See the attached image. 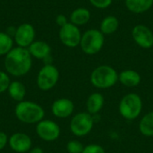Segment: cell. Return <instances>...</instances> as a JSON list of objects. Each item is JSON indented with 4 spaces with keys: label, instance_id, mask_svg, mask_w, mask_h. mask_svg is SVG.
Returning a JSON list of instances; mask_svg holds the SVG:
<instances>
[{
    "label": "cell",
    "instance_id": "cell-1",
    "mask_svg": "<svg viewBox=\"0 0 153 153\" xmlns=\"http://www.w3.org/2000/svg\"><path fill=\"white\" fill-rule=\"evenodd\" d=\"M32 66V56L28 48L16 47L5 56L4 68L7 74L20 77L27 74Z\"/></svg>",
    "mask_w": 153,
    "mask_h": 153
},
{
    "label": "cell",
    "instance_id": "cell-2",
    "mask_svg": "<svg viewBox=\"0 0 153 153\" xmlns=\"http://www.w3.org/2000/svg\"><path fill=\"white\" fill-rule=\"evenodd\" d=\"M14 115L16 118L24 124H38L39 121L44 119L45 110L38 103L22 100L18 102L14 108Z\"/></svg>",
    "mask_w": 153,
    "mask_h": 153
},
{
    "label": "cell",
    "instance_id": "cell-3",
    "mask_svg": "<svg viewBox=\"0 0 153 153\" xmlns=\"http://www.w3.org/2000/svg\"><path fill=\"white\" fill-rule=\"evenodd\" d=\"M118 81L117 72L110 65H103L96 67L91 74V84L99 89H108Z\"/></svg>",
    "mask_w": 153,
    "mask_h": 153
},
{
    "label": "cell",
    "instance_id": "cell-4",
    "mask_svg": "<svg viewBox=\"0 0 153 153\" xmlns=\"http://www.w3.org/2000/svg\"><path fill=\"white\" fill-rule=\"evenodd\" d=\"M105 43V35L96 29L86 30L82 35L80 47L82 50L87 55H95L99 53Z\"/></svg>",
    "mask_w": 153,
    "mask_h": 153
},
{
    "label": "cell",
    "instance_id": "cell-5",
    "mask_svg": "<svg viewBox=\"0 0 153 153\" xmlns=\"http://www.w3.org/2000/svg\"><path fill=\"white\" fill-rule=\"evenodd\" d=\"M143 109V101L136 93H128L124 96L119 103V112L127 120L136 119Z\"/></svg>",
    "mask_w": 153,
    "mask_h": 153
},
{
    "label": "cell",
    "instance_id": "cell-6",
    "mask_svg": "<svg viewBox=\"0 0 153 153\" xmlns=\"http://www.w3.org/2000/svg\"><path fill=\"white\" fill-rule=\"evenodd\" d=\"M59 80V71L54 65H45L38 73L37 86L42 91L53 89Z\"/></svg>",
    "mask_w": 153,
    "mask_h": 153
},
{
    "label": "cell",
    "instance_id": "cell-7",
    "mask_svg": "<svg viewBox=\"0 0 153 153\" xmlns=\"http://www.w3.org/2000/svg\"><path fill=\"white\" fill-rule=\"evenodd\" d=\"M93 123V118L90 113H78L71 119L70 130L75 136H85L92 130Z\"/></svg>",
    "mask_w": 153,
    "mask_h": 153
},
{
    "label": "cell",
    "instance_id": "cell-8",
    "mask_svg": "<svg viewBox=\"0 0 153 153\" xmlns=\"http://www.w3.org/2000/svg\"><path fill=\"white\" fill-rule=\"evenodd\" d=\"M37 135L45 142H54L60 136V127L53 120L43 119L36 124Z\"/></svg>",
    "mask_w": 153,
    "mask_h": 153
},
{
    "label": "cell",
    "instance_id": "cell-9",
    "mask_svg": "<svg viewBox=\"0 0 153 153\" xmlns=\"http://www.w3.org/2000/svg\"><path fill=\"white\" fill-rule=\"evenodd\" d=\"M82 32L78 26L73 24L72 22L66 23L65 26L60 28L59 39L61 42L68 48H75L80 46L82 39Z\"/></svg>",
    "mask_w": 153,
    "mask_h": 153
},
{
    "label": "cell",
    "instance_id": "cell-10",
    "mask_svg": "<svg viewBox=\"0 0 153 153\" xmlns=\"http://www.w3.org/2000/svg\"><path fill=\"white\" fill-rule=\"evenodd\" d=\"M14 41L18 47L28 48L35 40V30L30 23H22L15 29Z\"/></svg>",
    "mask_w": 153,
    "mask_h": 153
},
{
    "label": "cell",
    "instance_id": "cell-11",
    "mask_svg": "<svg viewBox=\"0 0 153 153\" xmlns=\"http://www.w3.org/2000/svg\"><path fill=\"white\" fill-rule=\"evenodd\" d=\"M134 42L141 48L148 49L153 47V32L144 24H137L132 30Z\"/></svg>",
    "mask_w": 153,
    "mask_h": 153
},
{
    "label": "cell",
    "instance_id": "cell-12",
    "mask_svg": "<svg viewBox=\"0 0 153 153\" xmlns=\"http://www.w3.org/2000/svg\"><path fill=\"white\" fill-rule=\"evenodd\" d=\"M8 145L17 153L28 152L32 148L31 138L24 133H14L9 137Z\"/></svg>",
    "mask_w": 153,
    "mask_h": 153
},
{
    "label": "cell",
    "instance_id": "cell-13",
    "mask_svg": "<svg viewBox=\"0 0 153 153\" xmlns=\"http://www.w3.org/2000/svg\"><path fill=\"white\" fill-rule=\"evenodd\" d=\"M74 110L73 101L66 98H61L55 100L51 106L52 114L58 118L69 117Z\"/></svg>",
    "mask_w": 153,
    "mask_h": 153
},
{
    "label": "cell",
    "instance_id": "cell-14",
    "mask_svg": "<svg viewBox=\"0 0 153 153\" xmlns=\"http://www.w3.org/2000/svg\"><path fill=\"white\" fill-rule=\"evenodd\" d=\"M28 50L32 57L41 60H44L51 54L50 46L47 42L41 40H37L32 42L30 46L28 48Z\"/></svg>",
    "mask_w": 153,
    "mask_h": 153
},
{
    "label": "cell",
    "instance_id": "cell-15",
    "mask_svg": "<svg viewBox=\"0 0 153 153\" xmlns=\"http://www.w3.org/2000/svg\"><path fill=\"white\" fill-rule=\"evenodd\" d=\"M118 81L126 87H136L141 82V75L134 70H125L118 74Z\"/></svg>",
    "mask_w": 153,
    "mask_h": 153
},
{
    "label": "cell",
    "instance_id": "cell-16",
    "mask_svg": "<svg viewBox=\"0 0 153 153\" xmlns=\"http://www.w3.org/2000/svg\"><path fill=\"white\" fill-rule=\"evenodd\" d=\"M125 4L130 12L143 13L152 7L153 0H125Z\"/></svg>",
    "mask_w": 153,
    "mask_h": 153
},
{
    "label": "cell",
    "instance_id": "cell-17",
    "mask_svg": "<svg viewBox=\"0 0 153 153\" xmlns=\"http://www.w3.org/2000/svg\"><path fill=\"white\" fill-rule=\"evenodd\" d=\"M104 106V97L100 92H94L91 94L86 102V108L88 113L94 115L99 113Z\"/></svg>",
    "mask_w": 153,
    "mask_h": 153
},
{
    "label": "cell",
    "instance_id": "cell-18",
    "mask_svg": "<svg viewBox=\"0 0 153 153\" xmlns=\"http://www.w3.org/2000/svg\"><path fill=\"white\" fill-rule=\"evenodd\" d=\"M91 20V12L84 7L74 9L70 15V22L76 26H82L88 23Z\"/></svg>",
    "mask_w": 153,
    "mask_h": 153
},
{
    "label": "cell",
    "instance_id": "cell-19",
    "mask_svg": "<svg viewBox=\"0 0 153 153\" xmlns=\"http://www.w3.org/2000/svg\"><path fill=\"white\" fill-rule=\"evenodd\" d=\"M7 92L12 100L17 102H21L24 100V98L26 96V87L22 82L19 81H13L11 82Z\"/></svg>",
    "mask_w": 153,
    "mask_h": 153
},
{
    "label": "cell",
    "instance_id": "cell-20",
    "mask_svg": "<svg viewBox=\"0 0 153 153\" xmlns=\"http://www.w3.org/2000/svg\"><path fill=\"white\" fill-rule=\"evenodd\" d=\"M119 26V21L118 19L114 15H108L100 22V30L104 35H112L115 33Z\"/></svg>",
    "mask_w": 153,
    "mask_h": 153
},
{
    "label": "cell",
    "instance_id": "cell-21",
    "mask_svg": "<svg viewBox=\"0 0 153 153\" xmlns=\"http://www.w3.org/2000/svg\"><path fill=\"white\" fill-rule=\"evenodd\" d=\"M140 132L145 136H153V112L145 115L139 125Z\"/></svg>",
    "mask_w": 153,
    "mask_h": 153
},
{
    "label": "cell",
    "instance_id": "cell-22",
    "mask_svg": "<svg viewBox=\"0 0 153 153\" xmlns=\"http://www.w3.org/2000/svg\"><path fill=\"white\" fill-rule=\"evenodd\" d=\"M13 48V39L8 33L0 31V56H6Z\"/></svg>",
    "mask_w": 153,
    "mask_h": 153
},
{
    "label": "cell",
    "instance_id": "cell-23",
    "mask_svg": "<svg viewBox=\"0 0 153 153\" xmlns=\"http://www.w3.org/2000/svg\"><path fill=\"white\" fill-rule=\"evenodd\" d=\"M84 149L83 144L76 140H73L67 143L66 150L69 153H82Z\"/></svg>",
    "mask_w": 153,
    "mask_h": 153
},
{
    "label": "cell",
    "instance_id": "cell-24",
    "mask_svg": "<svg viewBox=\"0 0 153 153\" xmlns=\"http://www.w3.org/2000/svg\"><path fill=\"white\" fill-rule=\"evenodd\" d=\"M11 83L10 77L6 72L0 71V94L7 91L8 87Z\"/></svg>",
    "mask_w": 153,
    "mask_h": 153
},
{
    "label": "cell",
    "instance_id": "cell-25",
    "mask_svg": "<svg viewBox=\"0 0 153 153\" xmlns=\"http://www.w3.org/2000/svg\"><path fill=\"white\" fill-rule=\"evenodd\" d=\"M89 1L91 4V5H93L98 9L108 8L113 2V0H89Z\"/></svg>",
    "mask_w": 153,
    "mask_h": 153
},
{
    "label": "cell",
    "instance_id": "cell-26",
    "mask_svg": "<svg viewBox=\"0 0 153 153\" xmlns=\"http://www.w3.org/2000/svg\"><path fill=\"white\" fill-rule=\"evenodd\" d=\"M82 153H105V150L99 144H89L84 147Z\"/></svg>",
    "mask_w": 153,
    "mask_h": 153
},
{
    "label": "cell",
    "instance_id": "cell-27",
    "mask_svg": "<svg viewBox=\"0 0 153 153\" xmlns=\"http://www.w3.org/2000/svg\"><path fill=\"white\" fill-rule=\"evenodd\" d=\"M9 137L4 132H0V152L5 148V146L8 144Z\"/></svg>",
    "mask_w": 153,
    "mask_h": 153
},
{
    "label": "cell",
    "instance_id": "cell-28",
    "mask_svg": "<svg viewBox=\"0 0 153 153\" xmlns=\"http://www.w3.org/2000/svg\"><path fill=\"white\" fill-rule=\"evenodd\" d=\"M56 24L61 28V27L65 26L66 23H68L69 22L67 21V18H66L65 15L60 13V14H58V15L56 16Z\"/></svg>",
    "mask_w": 153,
    "mask_h": 153
},
{
    "label": "cell",
    "instance_id": "cell-29",
    "mask_svg": "<svg viewBox=\"0 0 153 153\" xmlns=\"http://www.w3.org/2000/svg\"><path fill=\"white\" fill-rule=\"evenodd\" d=\"M28 153H44V151L40 147H33L28 152Z\"/></svg>",
    "mask_w": 153,
    "mask_h": 153
},
{
    "label": "cell",
    "instance_id": "cell-30",
    "mask_svg": "<svg viewBox=\"0 0 153 153\" xmlns=\"http://www.w3.org/2000/svg\"><path fill=\"white\" fill-rule=\"evenodd\" d=\"M113 1H119V0H113Z\"/></svg>",
    "mask_w": 153,
    "mask_h": 153
}]
</instances>
